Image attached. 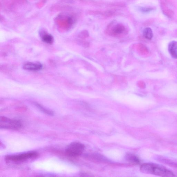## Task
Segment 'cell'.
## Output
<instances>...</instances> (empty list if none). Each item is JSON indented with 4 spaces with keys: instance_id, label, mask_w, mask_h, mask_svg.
Returning a JSON list of instances; mask_svg holds the SVG:
<instances>
[{
    "instance_id": "13",
    "label": "cell",
    "mask_w": 177,
    "mask_h": 177,
    "mask_svg": "<svg viewBox=\"0 0 177 177\" xmlns=\"http://www.w3.org/2000/svg\"><path fill=\"white\" fill-rule=\"evenodd\" d=\"M140 11L143 12H147L153 10V8H141Z\"/></svg>"
},
{
    "instance_id": "6",
    "label": "cell",
    "mask_w": 177,
    "mask_h": 177,
    "mask_svg": "<svg viewBox=\"0 0 177 177\" xmlns=\"http://www.w3.org/2000/svg\"><path fill=\"white\" fill-rule=\"evenodd\" d=\"M40 35L43 42L49 44H52L54 41L52 36L48 33L46 31L41 29L40 31Z\"/></svg>"
},
{
    "instance_id": "5",
    "label": "cell",
    "mask_w": 177,
    "mask_h": 177,
    "mask_svg": "<svg viewBox=\"0 0 177 177\" xmlns=\"http://www.w3.org/2000/svg\"><path fill=\"white\" fill-rule=\"evenodd\" d=\"M85 146L79 142H73L67 146L65 150L66 155L71 157L79 156L84 150Z\"/></svg>"
},
{
    "instance_id": "1",
    "label": "cell",
    "mask_w": 177,
    "mask_h": 177,
    "mask_svg": "<svg viewBox=\"0 0 177 177\" xmlns=\"http://www.w3.org/2000/svg\"><path fill=\"white\" fill-rule=\"evenodd\" d=\"M140 169L143 173L165 177L175 176L169 170L160 165L153 163H145L141 166Z\"/></svg>"
},
{
    "instance_id": "7",
    "label": "cell",
    "mask_w": 177,
    "mask_h": 177,
    "mask_svg": "<svg viewBox=\"0 0 177 177\" xmlns=\"http://www.w3.org/2000/svg\"><path fill=\"white\" fill-rule=\"evenodd\" d=\"M23 68L25 70L31 71H37L41 70L42 66L41 64L38 63H25Z\"/></svg>"
},
{
    "instance_id": "11",
    "label": "cell",
    "mask_w": 177,
    "mask_h": 177,
    "mask_svg": "<svg viewBox=\"0 0 177 177\" xmlns=\"http://www.w3.org/2000/svg\"><path fill=\"white\" fill-rule=\"evenodd\" d=\"M143 35L146 39L151 40L153 37V33L151 29L149 27L145 28L143 31Z\"/></svg>"
},
{
    "instance_id": "4",
    "label": "cell",
    "mask_w": 177,
    "mask_h": 177,
    "mask_svg": "<svg viewBox=\"0 0 177 177\" xmlns=\"http://www.w3.org/2000/svg\"><path fill=\"white\" fill-rule=\"evenodd\" d=\"M22 127L20 121L1 116L0 118V127L8 130H18Z\"/></svg>"
},
{
    "instance_id": "9",
    "label": "cell",
    "mask_w": 177,
    "mask_h": 177,
    "mask_svg": "<svg viewBox=\"0 0 177 177\" xmlns=\"http://www.w3.org/2000/svg\"><path fill=\"white\" fill-rule=\"evenodd\" d=\"M125 31V28L123 25L117 24L112 29L110 33L112 35L117 36L123 34Z\"/></svg>"
},
{
    "instance_id": "2",
    "label": "cell",
    "mask_w": 177,
    "mask_h": 177,
    "mask_svg": "<svg viewBox=\"0 0 177 177\" xmlns=\"http://www.w3.org/2000/svg\"><path fill=\"white\" fill-rule=\"evenodd\" d=\"M38 156L39 154L36 152H30L21 154L8 155L5 157V160L9 163H20L35 159Z\"/></svg>"
},
{
    "instance_id": "8",
    "label": "cell",
    "mask_w": 177,
    "mask_h": 177,
    "mask_svg": "<svg viewBox=\"0 0 177 177\" xmlns=\"http://www.w3.org/2000/svg\"><path fill=\"white\" fill-rule=\"evenodd\" d=\"M168 50L172 57L174 59H177V42L173 40L170 42Z\"/></svg>"
},
{
    "instance_id": "3",
    "label": "cell",
    "mask_w": 177,
    "mask_h": 177,
    "mask_svg": "<svg viewBox=\"0 0 177 177\" xmlns=\"http://www.w3.org/2000/svg\"><path fill=\"white\" fill-rule=\"evenodd\" d=\"M74 21L72 16L64 13L59 14L55 20L58 27L64 30L70 29L73 25Z\"/></svg>"
},
{
    "instance_id": "10",
    "label": "cell",
    "mask_w": 177,
    "mask_h": 177,
    "mask_svg": "<svg viewBox=\"0 0 177 177\" xmlns=\"http://www.w3.org/2000/svg\"><path fill=\"white\" fill-rule=\"evenodd\" d=\"M126 158L129 163L133 164H138L140 162V160L138 157L133 154L127 155Z\"/></svg>"
},
{
    "instance_id": "12",
    "label": "cell",
    "mask_w": 177,
    "mask_h": 177,
    "mask_svg": "<svg viewBox=\"0 0 177 177\" xmlns=\"http://www.w3.org/2000/svg\"><path fill=\"white\" fill-rule=\"evenodd\" d=\"M34 104L35 106L38 108L39 109L40 111L43 112L44 113L49 115L50 116L53 115V112L51 111H49V110H47L45 108L43 107L41 105L37 103L36 102Z\"/></svg>"
}]
</instances>
